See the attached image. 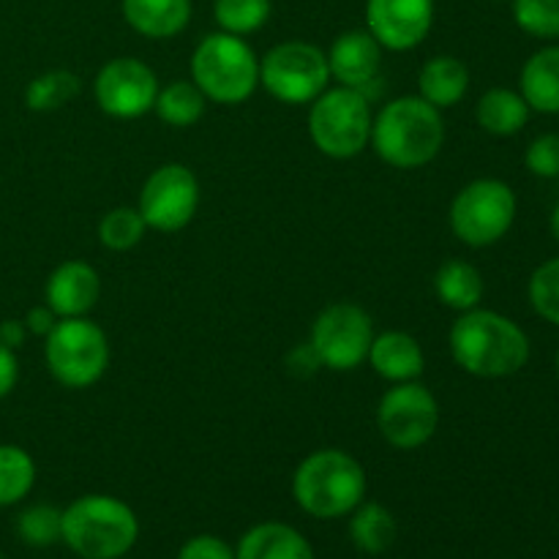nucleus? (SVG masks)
<instances>
[{
    "label": "nucleus",
    "instance_id": "nucleus-1",
    "mask_svg": "<svg viewBox=\"0 0 559 559\" xmlns=\"http://www.w3.org/2000/svg\"><path fill=\"white\" fill-rule=\"evenodd\" d=\"M456 366L480 380H502L530 360V338L511 317L491 309L462 311L448 333Z\"/></svg>",
    "mask_w": 559,
    "mask_h": 559
},
{
    "label": "nucleus",
    "instance_id": "nucleus-2",
    "mask_svg": "<svg viewBox=\"0 0 559 559\" xmlns=\"http://www.w3.org/2000/svg\"><path fill=\"white\" fill-rule=\"evenodd\" d=\"M369 145L388 167L420 169L440 156L445 120L420 96H399L374 115Z\"/></svg>",
    "mask_w": 559,
    "mask_h": 559
},
{
    "label": "nucleus",
    "instance_id": "nucleus-3",
    "mask_svg": "<svg viewBox=\"0 0 559 559\" xmlns=\"http://www.w3.org/2000/svg\"><path fill=\"white\" fill-rule=\"evenodd\" d=\"M366 489L364 464L338 448L309 453L293 475V497L300 511L325 522L349 516L366 500Z\"/></svg>",
    "mask_w": 559,
    "mask_h": 559
},
{
    "label": "nucleus",
    "instance_id": "nucleus-4",
    "mask_svg": "<svg viewBox=\"0 0 559 559\" xmlns=\"http://www.w3.org/2000/svg\"><path fill=\"white\" fill-rule=\"evenodd\" d=\"M136 538V513L112 495L76 497L60 522V540L82 559H120L134 549Z\"/></svg>",
    "mask_w": 559,
    "mask_h": 559
},
{
    "label": "nucleus",
    "instance_id": "nucleus-5",
    "mask_svg": "<svg viewBox=\"0 0 559 559\" xmlns=\"http://www.w3.org/2000/svg\"><path fill=\"white\" fill-rule=\"evenodd\" d=\"M191 82L213 104H243L260 87V58L243 36L207 33L191 55Z\"/></svg>",
    "mask_w": 559,
    "mask_h": 559
},
{
    "label": "nucleus",
    "instance_id": "nucleus-6",
    "mask_svg": "<svg viewBox=\"0 0 559 559\" xmlns=\"http://www.w3.org/2000/svg\"><path fill=\"white\" fill-rule=\"evenodd\" d=\"M371 102L355 87H328L309 104V136L328 158L360 156L371 140Z\"/></svg>",
    "mask_w": 559,
    "mask_h": 559
},
{
    "label": "nucleus",
    "instance_id": "nucleus-7",
    "mask_svg": "<svg viewBox=\"0 0 559 559\" xmlns=\"http://www.w3.org/2000/svg\"><path fill=\"white\" fill-rule=\"evenodd\" d=\"M44 360L60 385L82 391L96 385L107 371L109 338L87 317H66L44 338Z\"/></svg>",
    "mask_w": 559,
    "mask_h": 559
},
{
    "label": "nucleus",
    "instance_id": "nucleus-8",
    "mask_svg": "<svg viewBox=\"0 0 559 559\" xmlns=\"http://www.w3.org/2000/svg\"><path fill=\"white\" fill-rule=\"evenodd\" d=\"M516 222V194L497 178H478L451 202V229L469 249H486L511 233Z\"/></svg>",
    "mask_w": 559,
    "mask_h": 559
},
{
    "label": "nucleus",
    "instance_id": "nucleus-9",
    "mask_svg": "<svg viewBox=\"0 0 559 559\" xmlns=\"http://www.w3.org/2000/svg\"><path fill=\"white\" fill-rule=\"evenodd\" d=\"M260 85L282 104H311L331 85L328 55L300 38L276 44L260 58Z\"/></svg>",
    "mask_w": 559,
    "mask_h": 559
},
{
    "label": "nucleus",
    "instance_id": "nucleus-10",
    "mask_svg": "<svg viewBox=\"0 0 559 559\" xmlns=\"http://www.w3.org/2000/svg\"><path fill=\"white\" fill-rule=\"evenodd\" d=\"M374 322L358 304L338 300L325 306L311 325L309 344L320 364L331 371H355L369 358Z\"/></svg>",
    "mask_w": 559,
    "mask_h": 559
},
{
    "label": "nucleus",
    "instance_id": "nucleus-11",
    "mask_svg": "<svg viewBox=\"0 0 559 559\" xmlns=\"http://www.w3.org/2000/svg\"><path fill=\"white\" fill-rule=\"evenodd\" d=\"M440 426V402L418 380L396 382L377 404V429L396 451L424 448Z\"/></svg>",
    "mask_w": 559,
    "mask_h": 559
},
{
    "label": "nucleus",
    "instance_id": "nucleus-12",
    "mask_svg": "<svg viewBox=\"0 0 559 559\" xmlns=\"http://www.w3.org/2000/svg\"><path fill=\"white\" fill-rule=\"evenodd\" d=\"M200 207V180L186 164H162L142 183L136 211L145 218L147 229L156 233H180L191 224Z\"/></svg>",
    "mask_w": 559,
    "mask_h": 559
},
{
    "label": "nucleus",
    "instance_id": "nucleus-13",
    "mask_svg": "<svg viewBox=\"0 0 559 559\" xmlns=\"http://www.w3.org/2000/svg\"><path fill=\"white\" fill-rule=\"evenodd\" d=\"M156 71L140 58H112L98 69L93 96L102 112L118 120L142 118L153 109L158 96Z\"/></svg>",
    "mask_w": 559,
    "mask_h": 559
},
{
    "label": "nucleus",
    "instance_id": "nucleus-14",
    "mask_svg": "<svg viewBox=\"0 0 559 559\" xmlns=\"http://www.w3.org/2000/svg\"><path fill=\"white\" fill-rule=\"evenodd\" d=\"M435 27V0H366V31L391 52L420 47Z\"/></svg>",
    "mask_w": 559,
    "mask_h": 559
},
{
    "label": "nucleus",
    "instance_id": "nucleus-15",
    "mask_svg": "<svg viewBox=\"0 0 559 559\" xmlns=\"http://www.w3.org/2000/svg\"><path fill=\"white\" fill-rule=\"evenodd\" d=\"M382 52L374 36L369 31H347L342 36L333 38L331 49H328V69H331V80L338 85L355 87L364 93L366 98H374L382 85Z\"/></svg>",
    "mask_w": 559,
    "mask_h": 559
},
{
    "label": "nucleus",
    "instance_id": "nucleus-16",
    "mask_svg": "<svg viewBox=\"0 0 559 559\" xmlns=\"http://www.w3.org/2000/svg\"><path fill=\"white\" fill-rule=\"evenodd\" d=\"M102 298V278L96 267L82 260H66L49 273L44 300L49 309L66 320V317H87L93 306Z\"/></svg>",
    "mask_w": 559,
    "mask_h": 559
},
{
    "label": "nucleus",
    "instance_id": "nucleus-17",
    "mask_svg": "<svg viewBox=\"0 0 559 559\" xmlns=\"http://www.w3.org/2000/svg\"><path fill=\"white\" fill-rule=\"evenodd\" d=\"M369 366L385 382H413L424 374L426 355L415 336L404 331L374 333V342L369 347Z\"/></svg>",
    "mask_w": 559,
    "mask_h": 559
},
{
    "label": "nucleus",
    "instance_id": "nucleus-18",
    "mask_svg": "<svg viewBox=\"0 0 559 559\" xmlns=\"http://www.w3.org/2000/svg\"><path fill=\"white\" fill-rule=\"evenodd\" d=\"M120 11L131 31L153 41H164L189 27L194 5L191 0H120Z\"/></svg>",
    "mask_w": 559,
    "mask_h": 559
},
{
    "label": "nucleus",
    "instance_id": "nucleus-19",
    "mask_svg": "<svg viewBox=\"0 0 559 559\" xmlns=\"http://www.w3.org/2000/svg\"><path fill=\"white\" fill-rule=\"evenodd\" d=\"M235 559H317L314 549L298 530L282 522H262L246 530Z\"/></svg>",
    "mask_w": 559,
    "mask_h": 559
},
{
    "label": "nucleus",
    "instance_id": "nucleus-20",
    "mask_svg": "<svg viewBox=\"0 0 559 559\" xmlns=\"http://www.w3.org/2000/svg\"><path fill=\"white\" fill-rule=\"evenodd\" d=\"M418 91V96L440 112L456 107L469 91V69L453 55H435L420 66Z\"/></svg>",
    "mask_w": 559,
    "mask_h": 559
},
{
    "label": "nucleus",
    "instance_id": "nucleus-21",
    "mask_svg": "<svg viewBox=\"0 0 559 559\" xmlns=\"http://www.w3.org/2000/svg\"><path fill=\"white\" fill-rule=\"evenodd\" d=\"M519 87H522L519 93L530 104V109L544 115H559V44L530 55L522 76H519Z\"/></svg>",
    "mask_w": 559,
    "mask_h": 559
},
{
    "label": "nucleus",
    "instance_id": "nucleus-22",
    "mask_svg": "<svg viewBox=\"0 0 559 559\" xmlns=\"http://www.w3.org/2000/svg\"><path fill=\"white\" fill-rule=\"evenodd\" d=\"M435 295L445 309L469 311L484 300V276L467 260H448L435 273Z\"/></svg>",
    "mask_w": 559,
    "mask_h": 559
},
{
    "label": "nucleus",
    "instance_id": "nucleus-23",
    "mask_svg": "<svg viewBox=\"0 0 559 559\" xmlns=\"http://www.w3.org/2000/svg\"><path fill=\"white\" fill-rule=\"evenodd\" d=\"M475 118L486 134L513 136L527 126L530 104L524 102L522 93L511 91V87H491L478 98Z\"/></svg>",
    "mask_w": 559,
    "mask_h": 559
},
{
    "label": "nucleus",
    "instance_id": "nucleus-24",
    "mask_svg": "<svg viewBox=\"0 0 559 559\" xmlns=\"http://www.w3.org/2000/svg\"><path fill=\"white\" fill-rule=\"evenodd\" d=\"M349 538H353L355 549L364 555H382L396 540V519L380 502H360L353 513H349Z\"/></svg>",
    "mask_w": 559,
    "mask_h": 559
},
{
    "label": "nucleus",
    "instance_id": "nucleus-25",
    "mask_svg": "<svg viewBox=\"0 0 559 559\" xmlns=\"http://www.w3.org/2000/svg\"><path fill=\"white\" fill-rule=\"evenodd\" d=\"M207 98L200 87L191 80H175L167 87H158L156 104H153V112L158 115V120L173 129H189L197 126L205 115Z\"/></svg>",
    "mask_w": 559,
    "mask_h": 559
},
{
    "label": "nucleus",
    "instance_id": "nucleus-26",
    "mask_svg": "<svg viewBox=\"0 0 559 559\" xmlns=\"http://www.w3.org/2000/svg\"><path fill=\"white\" fill-rule=\"evenodd\" d=\"M80 91L82 82L74 71H44V74H38L36 80H31V85L25 87V104L33 112H55V109L74 102V98L80 96Z\"/></svg>",
    "mask_w": 559,
    "mask_h": 559
},
{
    "label": "nucleus",
    "instance_id": "nucleus-27",
    "mask_svg": "<svg viewBox=\"0 0 559 559\" xmlns=\"http://www.w3.org/2000/svg\"><path fill=\"white\" fill-rule=\"evenodd\" d=\"M36 484V462L20 445H0V508L16 506Z\"/></svg>",
    "mask_w": 559,
    "mask_h": 559
},
{
    "label": "nucleus",
    "instance_id": "nucleus-28",
    "mask_svg": "<svg viewBox=\"0 0 559 559\" xmlns=\"http://www.w3.org/2000/svg\"><path fill=\"white\" fill-rule=\"evenodd\" d=\"M271 0H213V16L224 33L251 36L271 20Z\"/></svg>",
    "mask_w": 559,
    "mask_h": 559
},
{
    "label": "nucleus",
    "instance_id": "nucleus-29",
    "mask_svg": "<svg viewBox=\"0 0 559 559\" xmlns=\"http://www.w3.org/2000/svg\"><path fill=\"white\" fill-rule=\"evenodd\" d=\"M147 224L140 216L136 207L120 205L112 207L109 213H104V218L98 222V240H102L104 249L109 251H129L145 238Z\"/></svg>",
    "mask_w": 559,
    "mask_h": 559
},
{
    "label": "nucleus",
    "instance_id": "nucleus-30",
    "mask_svg": "<svg viewBox=\"0 0 559 559\" xmlns=\"http://www.w3.org/2000/svg\"><path fill=\"white\" fill-rule=\"evenodd\" d=\"M60 522L63 511L55 506H31L16 519V535L33 549H47L60 540Z\"/></svg>",
    "mask_w": 559,
    "mask_h": 559
},
{
    "label": "nucleus",
    "instance_id": "nucleus-31",
    "mask_svg": "<svg viewBox=\"0 0 559 559\" xmlns=\"http://www.w3.org/2000/svg\"><path fill=\"white\" fill-rule=\"evenodd\" d=\"M513 20L535 38H559V0H511Z\"/></svg>",
    "mask_w": 559,
    "mask_h": 559
},
{
    "label": "nucleus",
    "instance_id": "nucleus-32",
    "mask_svg": "<svg viewBox=\"0 0 559 559\" xmlns=\"http://www.w3.org/2000/svg\"><path fill=\"white\" fill-rule=\"evenodd\" d=\"M530 304L551 325H559V257L544 262L530 278Z\"/></svg>",
    "mask_w": 559,
    "mask_h": 559
},
{
    "label": "nucleus",
    "instance_id": "nucleus-33",
    "mask_svg": "<svg viewBox=\"0 0 559 559\" xmlns=\"http://www.w3.org/2000/svg\"><path fill=\"white\" fill-rule=\"evenodd\" d=\"M524 164L538 178H559V134H540L530 142Z\"/></svg>",
    "mask_w": 559,
    "mask_h": 559
},
{
    "label": "nucleus",
    "instance_id": "nucleus-34",
    "mask_svg": "<svg viewBox=\"0 0 559 559\" xmlns=\"http://www.w3.org/2000/svg\"><path fill=\"white\" fill-rule=\"evenodd\" d=\"M178 559H235V549L218 535H194L180 546Z\"/></svg>",
    "mask_w": 559,
    "mask_h": 559
},
{
    "label": "nucleus",
    "instance_id": "nucleus-35",
    "mask_svg": "<svg viewBox=\"0 0 559 559\" xmlns=\"http://www.w3.org/2000/svg\"><path fill=\"white\" fill-rule=\"evenodd\" d=\"M320 366H322L320 358H317V353H314V349H311L309 342L298 344V347H295V349H289V355H287L289 374L309 377V374H314V371L320 369Z\"/></svg>",
    "mask_w": 559,
    "mask_h": 559
},
{
    "label": "nucleus",
    "instance_id": "nucleus-36",
    "mask_svg": "<svg viewBox=\"0 0 559 559\" xmlns=\"http://www.w3.org/2000/svg\"><path fill=\"white\" fill-rule=\"evenodd\" d=\"M58 320L60 317L55 314L52 309H49L47 304L44 306H33L31 311H27L25 314V328H27V333H31V336H41V338H47L49 333H52V328L58 325Z\"/></svg>",
    "mask_w": 559,
    "mask_h": 559
},
{
    "label": "nucleus",
    "instance_id": "nucleus-37",
    "mask_svg": "<svg viewBox=\"0 0 559 559\" xmlns=\"http://www.w3.org/2000/svg\"><path fill=\"white\" fill-rule=\"evenodd\" d=\"M20 380V360H16L14 349L0 344V399L9 396Z\"/></svg>",
    "mask_w": 559,
    "mask_h": 559
},
{
    "label": "nucleus",
    "instance_id": "nucleus-38",
    "mask_svg": "<svg viewBox=\"0 0 559 559\" xmlns=\"http://www.w3.org/2000/svg\"><path fill=\"white\" fill-rule=\"evenodd\" d=\"M31 336L22 320H3L0 322V344L9 349H20L25 344V338Z\"/></svg>",
    "mask_w": 559,
    "mask_h": 559
},
{
    "label": "nucleus",
    "instance_id": "nucleus-39",
    "mask_svg": "<svg viewBox=\"0 0 559 559\" xmlns=\"http://www.w3.org/2000/svg\"><path fill=\"white\" fill-rule=\"evenodd\" d=\"M551 233H555V238L559 243V202L555 205V213H551Z\"/></svg>",
    "mask_w": 559,
    "mask_h": 559
},
{
    "label": "nucleus",
    "instance_id": "nucleus-40",
    "mask_svg": "<svg viewBox=\"0 0 559 559\" xmlns=\"http://www.w3.org/2000/svg\"><path fill=\"white\" fill-rule=\"evenodd\" d=\"M557 377H559V353H557Z\"/></svg>",
    "mask_w": 559,
    "mask_h": 559
},
{
    "label": "nucleus",
    "instance_id": "nucleus-41",
    "mask_svg": "<svg viewBox=\"0 0 559 559\" xmlns=\"http://www.w3.org/2000/svg\"><path fill=\"white\" fill-rule=\"evenodd\" d=\"M0 559H3V555H0Z\"/></svg>",
    "mask_w": 559,
    "mask_h": 559
}]
</instances>
